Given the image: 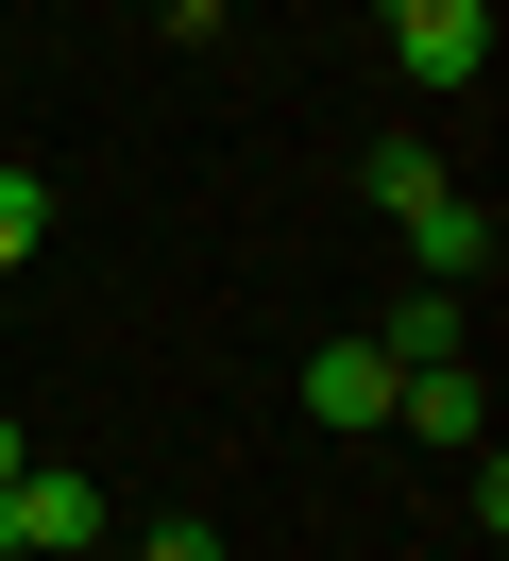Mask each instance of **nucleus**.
Returning a JSON list of instances; mask_svg holds the SVG:
<instances>
[{"mask_svg":"<svg viewBox=\"0 0 509 561\" xmlns=\"http://www.w3.org/2000/svg\"><path fill=\"white\" fill-rule=\"evenodd\" d=\"M34 239H51V187H34L18 153H0V273H34Z\"/></svg>","mask_w":509,"mask_h":561,"instance_id":"8","label":"nucleus"},{"mask_svg":"<svg viewBox=\"0 0 509 561\" xmlns=\"http://www.w3.org/2000/svg\"><path fill=\"white\" fill-rule=\"evenodd\" d=\"M221 18H238V0H221Z\"/></svg>","mask_w":509,"mask_h":561,"instance_id":"11","label":"nucleus"},{"mask_svg":"<svg viewBox=\"0 0 509 561\" xmlns=\"http://www.w3.org/2000/svg\"><path fill=\"white\" fill-rule=\"evenodd\" d=\"M391 69L407 85H475L493 69V0H391Z\"/></svg>","mask_w":509,"mask_h":561,"instance_id":"2","label":"nucleus"},{"mask_svg":"<svg viewBox=\"0 0 509 561\" xmlns=\"http://www.w3.org/2000/svg\"><path fill=\"white\" fill-rule=\"evenodd\" d=\"M391 391H407V357L373 341V323H357V341H323V357H305V409H323V425H391Z\"/></svg>","mask_w":509,"mask_h":561,"instance_id":"4","label":"nucleus"},{"mask_svg":"<svg viewBox=\"0 0 509 561\" xmlns=\"http://www.w3.org/2000/svg\"><path fill=\"white\" fill-rule=\"evenodd\" d=\"M85 545H102V477L18 459V493H0V561H85Z\"/></svg>","mask_w":509,"mask_h":561,"instance_id":"1","label":"nucleus"},{"mask_svg":"<svg viewBox=\"0 0 509 561\" xmlns=\"http://www.w3.org/2000/svg\"><path fill=\"white\" fill-rule=\"evenodd\" d=\"M493 205H459V187H425V205H407V273H425V289H475V273H493Z\"/></svg>","mask_w":509,"mask_h":561,"instance_id":"3","label":"nucleus"},{"mask_svg":"<svg viewBox=\"0 0 509 561\" xmlns=\"http://www.w3.org/2000/svg\"><path fill=\"white\" fill-rule=\"evenodd\" d=\"M459 323H475V289H407V307H391V323H373V341H391V357H407V375H425V357H459Z\"/></svg>","mask_w":509,"mask_h":561,"instance_id":"6","label":"nucleus"},{"mask_svg":"<svg viewBox=\"0 0 509 561\" xmlns=\"http://www.w3.org/2000/svg\"><path fill=\"white\" fill-rule=\"evenodd\" d=\"M18 459H34V443H18V409H0V493H18Z\"/></svg>","mask_w":509,"mask_h":561,"instance_id":"10","label":"nucleus"},{"mask_svg":"<svg viewBox=\"0 0 509 561\" xmlns=\"http://www.w3.org/2000/svg\"><path fill=\"white\" fill-rule=\"evenodd\" d=\"M391 425H425V443H459V459H475V425H493V391H475V357H425V375L391 391Z\"/></svg>","mask_w":509,"mask_h":561,"instance_id":"5","label":"nucleus"},{"mask_svg":"<svg viewBox=\"0 0 509 561\" xmlns=\"http://www.w3.org/2000/svg\"><path fill=\"white\" fill-rule=\"evenodd\" d=\"M357 187H373V205L407 221V205H425V187H441V153H425V137H373V153H357Z\"/></svg>","mask_w":509,"mask_h":561,"instance_id":"7","label":"nucleus"},{"mask_svg":"<svg viewBox=\"0 0 509 561\" xmlns=\"http://www.w3.org/2000/svg\"><path fill=\"white\" fill-rule=\"evenodd\" d=\"M136 561H221V527H204V511L187 527H136Z\"/></svg>","mask_w":509,"mask_h":561,"instance_id":"9","label":"nucleus"}]
</instances>
